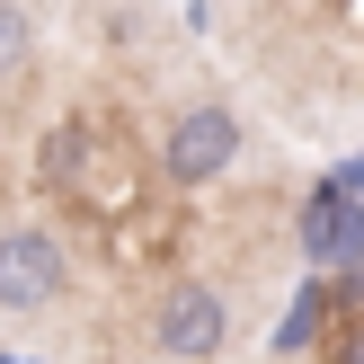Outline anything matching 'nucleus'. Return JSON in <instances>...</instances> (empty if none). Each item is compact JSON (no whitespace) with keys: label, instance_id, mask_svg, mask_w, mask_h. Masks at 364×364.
Wrapping results in <instances>:
<instances>
[{"label":"nucleus","instance_id":"obj_1","mask_svg":"<svg viewBox=\"0 0 364 364\" xmlns=\"http://www.w3.org/2000/svg\"><path fill=\"white\" fill-rule=\"evenodd\" d=\"M231 160H240V124H231V107H178V116H169L160 169H169L178 187H205V178H223Z\"/></svg>","mask_w":364,"mask_h":364},{"label":"nucleus","instance_id":"obj_2","mask_svg":"<svg viewBox=\"0 0 364 364\" xmlns=\"http://www.w3.org/2000/svg\"><path fill=\"white\" fill-rule=\"evenodd\" d=\"M63 240L45 231H0V311H45L63 294Z\"/></svg>","mask_w":364,"mask_h":364},{"label":"nucleus","instance_id":"obj_3","mask_svg":"<svg viewBox=\"0 0 364 364\" xmlns=\"http://www.w3.org/2000/svg\"><path fill=\"white\" fill-rule=\"evenodd\" d=\"M223 347V294L213 284H169V302H160V355L196 364Z\"/></svg>","mask_w":364,"mask_h":364},{"label":"nucleus","instance_id":"obj_4","mask_svg":"<svg viewBox=\"0 0 364 364\" xmlns=\"http://www.w3.org/2000/svg\"><path fill=\"white\" fill-rule=\"evenodd\" d=\"M302 249H311L320 267H355V258H364V205L338 196V187H320L311 213H302Z\"/></svg>","mask_w":364,"mask_h":364},{"label":"nucleus","instance_id":"obj_5","mask_svg":"<svg viewBox=\"0 0 364 364\" xmlns=\"http://www.w3.org/2000/svg\"><path fill=\"white\" fill-rule=\"evenodd\" d=\"M27 53H36L27 9H18V0H0V80H18V71H27Z\"/></svg>","mask_w":364,"mask_h":364}]
</instances>
